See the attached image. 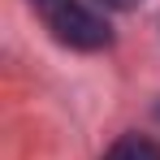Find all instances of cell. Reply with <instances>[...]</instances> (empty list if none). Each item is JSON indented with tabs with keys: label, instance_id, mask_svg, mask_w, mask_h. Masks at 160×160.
<instances>
[{
	"label": "cell",
	"instance_id": "cell-3",
	"mask_svg": "<svg viewBox=\"0 0 160 160\" xmlns=\"http://www.w3.org/2000/svg\"><path fill=\"white\" fill-rule=\"evenodd\" d=\"M100 4H108V9H121V13H130V9H138L143 0H100Z\"/></svg>",
	"mask_w": 160,
	"mask_h": 160
},
{
	"label": "cell",
	"instance_id": "cell-1",
	"mask_svg": "<svg viewBox=\"0 0 160 160\" xmlns=\"http://www.w3.org/2000/svg\"><path fill=\"white\" fill-rule=\"evenodd\" d=\"M26 4L39 13V22L52 30L56 43H65L74 52H100L112 43V26L82 0H26Z\"/></svg>",
	"mask_w": 160,
	"mask_h": 160
},
{
	"label": "cell",
	"instance_id": "cell-2",
	"mask_svg": "<svg viewBox=\"0 0 160 160\" xmlns=\"http://www.w3.org/2000/svg\"><path fill=\"white\" fill-rule=\"evenodd\" d=\"M104 160H160V143L143 138V134H121L104 152Z\"/></svg>",
	"mask_w": 160,
	"mask_h": 160
}]
</instances>
